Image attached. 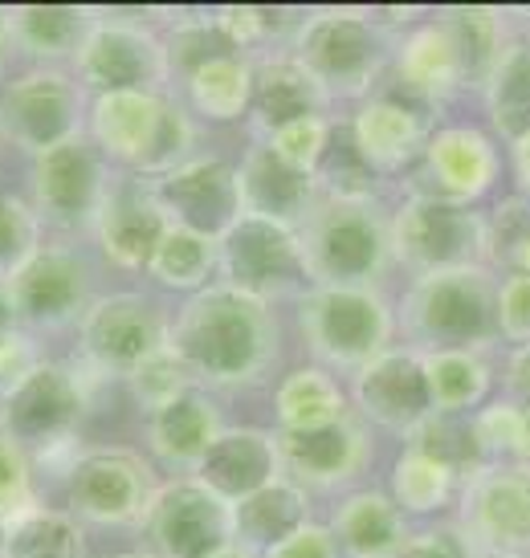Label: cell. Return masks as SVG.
<instances>
[{"label":"cell","mask_w":530,"mask_h":558,"mask_svg":"<svg viewBox=\"0 0 530 558\" xmlns=\"http://www.w3.org/2000/svg\"><path fill=\"white\" fill-rule=\"evenodd\" d=\"M262 558H344V555H339V543H335L330 526L306 522V526L298 530V534H290L286 543H278L274 550H265Z\"/></svg>","instance_id":"obj_51"},{"label":"cell","mask_w":530,"mask_h":558,"mask_svg":"<svg viewBox=\"0 0 530 558\" xmlns=\"http://www.w3.org/2000/svg\"><path fill=\"white\" fill-rule=\"evenodd\" d=\"M208 558H257V555H253V550H245V546L229 543V546H220L217 555H208Z\"/></svg>","instance_id":"obj_57"},{"label":"cell","mask_w":530,"mask_h":558,"mask_svg":"<svg viewBox=\"0 0 530 558\" xmlns=\"http://www.w3.org/2000/svg\"><path fill=\"white\" fill-rule=\"evenodd\" d=\"M147 274H152V281L164 286V290H176V294H188V298L201 294V290H208V286L220 281L217 241L168 225V233L159 236L156 253H152Z\"/></svg>","instance_id":"obj_35"},{"label":"cell","mask_w":530,"mask_h":558,"mask_svg":"<svg viewBox=\"0 0 530 558\" xmlns=\"http://www.w3.org/2000/svg\"><path fill=\"white\" fill-rule=\"evenodd\" d=\"M478 558H515V555H478Z\"/></svg>","instance_id":"obj_60"},{"label":"cell","mask_w":530,"mask_h":558,"mask_svg":"<svg viewBox=\"0 0 530 558\" xmlns=\"http://www.w3.org/2000/svg\"><path fill=\"white\" fill-rule=\"evenodd\" d=\"M16 330H21V318H16L13 290H9V281H0V339H9Z\"/></svg>","instance_id":"obj_54"},{"label":"cell","mask_w":530,"mask_h":558,"mask_svg":"<svg viewBox=\"0 0 530 558\" xmlns=\"http://www.w3.org/2000/svg\"><path fill=\"white\" fill-rule=\"evenodd\" d=\"M172 351L196 388H253L281 355L278 311L217 281L176 311Z\"/></svg>","instance_id":"obj_1"},{"label":"cell","mask_w":530,"mask_h":558,"mask_svg":"<svg viewBox=\"0 0 530 558\" xmlns=\"http://www.w3.org/2000/svg\"><path fill=\"white\" fill-rule=\"evenodd\" d=\"M164 233H168V217H164V208L156 204L152 184L140 180V175L115 171L107 201H103L98 220H94V229H91L98 253H103L115 269L147 274L152 253H156Z\"/></svg>","instance_id":"obj_23"},{"label":"cell","mask_w":530,"mask_h":558,"mask_svg":"<svg viewBox=\"0 0 530 558\" xmlns=\"http://www.w3.org/2000/svg\"><path fill=\"white\" fill-rule=\"evenodd\" d=\"M424 372H429V391H433V408L445 416H473L485 400H490V363L473 351H441V355H424Z\"/></svg>","instance_id":"obj_38"},{"label":"cell","mask_w":530,"mask_h":558,"mask_svg":"<svg viewBox=\"0 0 530 558\" xmlns=\"http://www.w3.org/2000/svg\"><path fill=\"white\" fill-rule=\"evenodd\" d=\"M327 131H330V114H323V119H306V123L286 126V131H278L274 140H265V143H269L281 159H290L294 168L314 171L323 147H327Z\"/></svg>","instance_id":"obj_48"},{"label":"cell","mask_w":530,"mask_h":558,"mask_svg":"<svg viewBox=\"0 0 530 558\" xmlns=\"http://www.w3.org/2000/svg\"><path fill=\"white\" fill-rule=\"evenodd\" d=\"M86 135L110 163L140 180H159L204 151V123L172 90L91 98Z\"/></svg>","instance_id":"obj_2"},{"label":"cell","mask_w":530,"mask_h":558,"mask_svg":"<svg viewBox=\"0 0 530 558\" xmlns=\"http://www.w3.org/2000/svg\"><path fill=\"white\" fill-rule=\"evenodd\" d=\"M469 420H473V436H478V449H482L485 465H494V461H515L522 408H515L510 400H485Z\"/></svg>","instance_id":"obj_46"},{"label":"cell","mask_w":530,"mask_h":558,"mask_svg":"<svg viewBox=\"0 0 530 558\" xmlns=\"http://www.w3.org/2000/svg\"><path fill=\"white\" fill-rule=\"evenodd\" d=\"M74 335H79V359L86 372L127 384L147 359L172 347V318L156 298L115 290V294L94 298Z\"/></svg>","instance_id":"obj_9"},{"label":"cell","mask_w":530,"mask_h":558,"mask_svg":"<svg viewBox=\"0 0 530 558\" xmlns=\"http://www.w3.org/2000/svg\"><path fill=\"white\" fill-rule=\"evenodd\" d=\"M298 248L306 262L311 286L344 290H380L392 274L388 213L368 201H330L318 196L314 208L298 220Z\"/></svg>","instance_id":"obj_5"},{"label":"cell","mask_w":530,"mask_h":558,"mask_svg":"<svg viewBox=\"0 0 530 558\" xmlns=\"http://www.w3.org/2000/svg\"><path fill=\"white\" fill-rule=\"evenodd\" d=\"M502 400L530 412V347H510L502 367Z\"/></svg>","instance_id":"obj_52"},{"label":"cell","mask_w":530,"mask_h":558,"mask_svg":"<svg viewBox=\"0 0 530 558\" xmlns=\"http://www.w3.org/2000/svg\"><path fill=\"white\" fill-rule=\"evenodd\" d=\"M156 192V204L164 208L168 225L188 229L220 241V233L233 225L241 208V187H237V163H225L213 151H201L176 171L147 180Z\"/></svg>","instance_id":"obj_21"},{"label":"cell","mask_w":530,"mask_h":558,"mask_svg":"<svg viewBox=\"0 0 530 558\" xmlns=\"http://www.w3.org/2000/svg\"><path fill=\"white\" fill-rule=\"evenodd\" d=\"M392 262L412 278L485 265V217L478 208L408 192L388 213Z\"/></svg>","instance_id":"obj_10"},{"label":"cell","mask_w":530,"mask_h":558,"mask_svg":"<svg viewBox=\"0 0 530 558\" xmlns=\"http://www.w3.org/2000/svg\"><path fill=\"white\" fill-rule=\"evenodd\" d=\"M485 217V269L530 274V201L506 196Z\"/></svg>","instance_id":"obj_42"},{"label":"cell","mask_w":530,"mask_h":558,"mask_svg":"<svg viewBox=\"0 0 530 558\" xmlns=\"http://www.w3.org/2000/svg\"><path fill=\"white\" fill-rule=\"evenodd\" d=\"M9 290H13L21 330H29L33 339L74 330L82 323V314L91 311V302L98 298L94 294L91 262L70 241H46L29 262L16 269Z\"/></svg>","instance_id":"obj_15"},{"label":"cell","mask_w":530,"mask_h":558,"mask_svg":"<svg viewBox=\"0 0 530 558\" xmlns=\"http://www.w3.org/2000/svg\"><path fill=\"white\" fill-rule=\"evenodd\" d=\"M274 412H278V428H302V424L344 416V412H351V403H347V391L339 388V379L330 372L298 367L274 391Z\"/></svg>","instance_id":"obj_39"},{"label":"cell","mask_w":530,"mask_h":558,"mask_svg":"<svg viewBox=\"0 0 530 558\" xmlns=\"http://www.w3.org/2000/svg\"><path fill=\"white\" fill-rule=\"evenodd\" d=\"M490 135L510 147L530 135V37H510L482 90Z\"/></svg>","instance_id":"obj_32"},{"label":"cell","mask_w":530,"mask_h":558,"mask_svg":"<svg viewBox=\"0 0 530 558\" xmlns=\"http://www.w3.org/2000/svg\"><path fill=\"white\" fill-rule=\"evenodd\" d=\"M502 143L478 123L437 126L424 143L417 168L408 175V192L437 196V201L478 208L502 180Z\"/></svg>","instance_id":"obj_18"},{"label":"cell","mask_w":530,"mask_h":558,"mask_svg":"<svg viewBox=\"0 0 530 558\" xmlns=\"http://www.w3.org/2000/svg\"><path fill=\"white\" fill-rule=\"evenodd\" d=\"M306 522H311V494L298 489L290 477H278L233 506V543L262 558Z\"/></svg>","instance_id":"obj_30"},{"label":"cell","mask_w":530,"mask_h":558,"mask_svg":"<svg viewBox=\"0 0 530 558\" xmlns=\"http://www.w3.org/2000/svg\"><path fill=\"white\" fill-rule=\"evenodd\" d=\"M46 245V225L37 220L25 196L0 187V281H13V274Z\"/></svg>","instance_id":"obj_43"},{"label":"cell","mask_w":530,"mask_h":558,"mask_svg":"<svg viewBox=\"0 0 530 558\" xmlns=\"http://www.w3.org/2000/svg\"><path fill=\"white\" fill-rule=\"evenodd\" d=\"M91 416V379L82 367L41 359L13 391L0 396V433L29 457L79 445V428Z\"/></svg>","instance_id":"obj_8"},{"label":"cell","mask_w":530,"mask_h":558,"mask_svg":"<svg viewBox=\"0 0 530 558\" xmlns=\"http://www.w3.org/2000/svg\"><path fill=\"white\" fill-rule=\"evenodd\" d=\"M388 74L396 78V90L433 110L449 107L457 94H466L461 90V70H457L453 46L437 16H424L421 25H408L396 37Z\"/></svg>","instance_id":"obj_26"},{"label":"cell","mask_w":530,"mask_h":558,"mask_svg":"<svg viewBox=\"0 0 530 558\" xmlns=\"http://www.w3.org/2000/svg\"><path fill=\"white\" fill-rule=\"evenodd\" d=\"M13 58V29H9V9H0V65Z\"/></svg>","instance_id":"obj_56"},{"label":"cell","mask_w":530,"mask_h":558,"mask_svg":"<svg viewBox=\"0 0 530 558\" xmlns=\"http://www.w3.org/2000/svg\"><path fill=\"white\" fill-rule=\"evenodd\" d=\"M91 25L94 9H79V4H25V9H9L13 53L41 65L74 62Z\"/></svg>","instance_id":"obj_31"},{"label":"cell","mask_w":530,"mask_h":558,"mask_svg":"<svg viewBox=\"0 0 530 558\" xmlns=\"http://www.w3.org/2000/svg\"><path fill=\"white\" fill-rule=\"evenodd\" d=\"M37 363H41V347L29 330H16L9 339H0V396L13 391Z\"/></svg>","instance_id":"obj_50"},{"label":"cell","mask_w":530,"mask_h":558,"mask_svg":"<svg viewBox=\"0 0 530 558\" xmlns=\"http://www.w3.org/2000/svg\"><path fill=\"white\" fill-rule=\"evenodd\" d=\"M506 163H510V175H515V196L530 201V135L506 147Z\"/></svg>","instance_id":"obj_53"},{"label":"cell","mask_w":530,"mask_h":558,"mask_svg":"<svg viewBox=\"0 0 530 558\" xmlns=\"http://www.w3.org/2000/svg\"><path fill=\"white\" fill-rule=\"evenodd\" d=\"M192 477H201L217 497L237 506L241 497L265 489L269 481L281 477V452L278 436L265 428H241L225 424V433L213 440V449L201 457V465Z\"/></svg>","instance_id":"obj_25"},{"label":"cell","mask_w":530,"mask_h":558,"mask_svg":"<svg viewBox=\"0 0 530 558\" xmlns=\"http://www.w3.org/2000/svg\"><path fill=\"white\" fill-rule=\"evenodd\" d=\"M330 534L347 558H396L408 543V513L384 489H356L339 501Z\"/></svg>","instance_id":"obj_29"},{"label":"cell","mask_w":530,"mask_h":558,"mask_svg":"<svg viewBox=\"0 0 530 558\" xmlns=\"http://www.w3.org/2000/svg\"><path fill=\"white\" fill-rule=\"evenodd\" d=\"M392 29L380 9H318L306 13L290 58L330 98H372L392 70Z\"/></svg>","instance_id":"obj_4"},{"label":"cell","mask_w":530,"mask_h":558,"mask_svg":"<svg viewBox=\"0 0 530 558\" xmlns=\"http://www.w3.org/2000/svg\"><path fill=\"white\" fill-rule=\"evenodd\" d=\"M498 339L530 347V274H498Z\"/></svg>","instance_id":"obj_47"},{"label":"cell","mask_w":530,"mask_h":558,"mask_svg":"<svg viewBox=\"0 0 530 558\" xmlns=\"http://www.w3.org/2000/svg\"><path fill=\"white\" fill-rule=\"evenodd\" d=\"M237 187H241V208L250 217L278 220V225H290V229H298V220L306 217L314 201H318L314 171L294 168L269 143H250L245 147V156L237 163Z\"/></svg>","instance_id":"obj_24"},{"label":"cell","mask_w":530,"mask_h":558,"mask_svg":"<svg viewBox=\"0 0 530 558\" xmlns=\"http://www.w3.org/2000/svg\"><path fill=\"white\" fill-rule=\"evenodd\" d=\"M351 412L363 424H375L384 433H396L405 440L417 433L424 420L433 416V391H429V372L424 355L412 347H388L380 359L351 375Z\"/></svg>","instance_id":"obj_20"},{"label":"cell","mask_w":530,"mask_h":558,"mask_svg":"<svg viewBox=\"0 0 530 558\" xmlns=\"http://www.w3.org/2000/svg\"><path fill=\"white\" fill-rule=\"evenodd\" d=\"M156 489L152 461L123 445L82 449L62 473L65 510L82 526H140Z\"/></svg>","instance_id":"obj_12"},{"label":"cell","mask_w":530,"mask_h":558,"mask_svg":"<svg viewBox=\"0 0 530 558\" xmlns=\"http://www.w3.org/2000/svg\"><path fill=\"white\" fill-rule=\"evenodd\" d=\"M449 37L457 70H461V90H482L490 70L498 65L502 49L510 46V25L502 9H441L433 13Z\"/></svg>","instance_id":"obj_33"},{"label":"cell","mask_w":530,"mask_h":558,"mask_svg":"<svg viewBox=\"0 0 530 558\" xmlns=\"http://www.w3.org/2000/svg\"><path fill=\"white\" fill-rule=\"evenodd\" d=\"M396 330L421 355L473 351L485 355L498 339V274L485 265L412 278Z\"/></svg>","instance_id":"obj_3"},{"label":"cell","mask_w":530,"mask_h":558,"mask_svg":"<svg viewBox=\"0 0 530 558\" xmlns=\"http://www.w3.org/2000/svg\"><path fill=\"white\" fill-rule=\"evenodd\" d=\"M457 494H461V481L421 452L405 449L392 465L388 497L405 513H441L449 501H457Z\"/></svg>","instance_id":"obj_41"},{"label":"cell","mask_w":530,"mask_h":558,"mask_svg":"<svg viewBox=\"0 0 530 558\" xmlns=\"http://www.w3.org/2000/svg\"><path fill=\"white\" fill-rule=\"evenodd\" d=\"M314 180H318V196H330V201L380 204V187H384V180L375 175V168L359 151L351 123L339 114H330L327 147L314 163Z\"/></svg>","instance_id":"obj_36"},{"label":"cell","mask_w":530,"mask_h":558,"mask_svg":"<svg viewBox=\"0 0 530 558\" xmlns=\"http://www.w3.org/2000/svg\"><path fill=\"white\" fill-rule=\"evenodd\" d=\"M220 286L237 294H250L257 302H281V298H302L311 290L306 262L298 248V233L290 225L265 217H241L220 233L217 241Z\"/></svg>","instance_id":"obj_14"},{"label":"cell","mask_w":530,"mask_h":558,"mask_svg":"<svg viewBox=\"0 0 530 558\" xmlns=\"http://www.w3.org/2000/svg\"><path fill=\"white\" fill-rule=\"evenodd\" d=\"M0 558H4V530H0Z\"/></svg>","instance_id":"obj_59"},{"label":"cell","mask_w":530,"mask_h":558,"mask_svg":"<svg viewBox=\"0 0 530 558\" xmlns=\"http://www.w3.org/2000/svg\"><path fill=\"white\" fill-rule=\"evenodd\" d=\"M147 16L152 13H98L94 9L91 33L82 41L79 58L70 62V74L79 78L86 98L172 90L164 33L152 29Z\"/></svg>","instance_id":"obj_7"},{"label":"cell","mask_w":530,"mask_h":558,"mask_svg":"<svg viewBox=\"0 0 530 558\" xmlns=\"http://www.w3.org/2000/svg\"><path fill=\"white\" fill-rule=\"evenodd\" d=\"M396 558H478V550L466 543V534L453 526H429L408 534L405 550Z\"/></svg>","instance_id":"obj_49"},{"label":"cell","mask_w":530,"mask_h":558,"mask_svg":"<svg viewBox=\"0 0 530 558\" xmlns=\"http://www.w3.org/2000/svg\"><path fill=\"white\" fill-rule=\"evenodd\" d=\"M453 526L478 555L530 558V469L518 461H494L466 477Z\"/></svg>","instance_id":"obj_16"},{"label":"cell","mask_w":530,"mask_h":558,"mask_svg":"<svg viewBox=\"0 0 530 558\" xmlns=\"http://www.w3.org/2000/svg\"><path fill=\"white\" fill-rule=\"evenodd\" d=\"M220 433H225V416L201 388L147 412V449L159 465L176 469V473H196L201 457L213 449Z\"/></svg>","instance_id":"obj_28"},{"label":"cell","mask_w":530,"mask_h":558,"mask_svg":"<svg viewBox=\"0 0 530 558\" xmlns=\"http://www.w3.org/2000/svg\"><path fill=\"white\" fill-rule=\"evenodd\" d=\"M140 526L156 558H208L233 543V506L213 494L201 477L180 473L172 481H159Z\"/></svg>","instance_id":"obj_17"},{"label":"cell","mask_w":530,"mask_h":558,"mask_svg":"<svg viewBox=\"0 0 530 558\" xmlns=\"http://www.w3.org/2000/svg\"><path fill=\"white\" fill-rule=\"evenodd\" d=\"M37 501V469L33 457L16 440L0 433V530H9L16 518H25Z\"/></svg>","instance_id":"obj_44"},{"label":"cell","mask_w":530,"mask_h":558,"mask_svg":"<svg viewBox=\"0 0 530 558\" xmlns=\"http://www.w3.org/2000/svg\"><path fill=\"white\" fill-rule=\"evenodd\" d=\"M4 558H86V526L70 510L33 506L4 530Z\"/></svg>","instance_id":"obj_37"},{"label":"cell","mask_w":530,"mask_h":558,"mask_svg":"<svg viewBox=\"0 0 530 558\" xmlns=\"http://www.w3.org/2000/svg\"><path fill=\"white\" fill-rule=\"evenodd\" d=\"M110 180H115V163L94 147L91 135H79L46 156L29 159L25 201L46 229L82 236L94 229Z\"/></svg>","instance_id":"obj_13"},{"label":"cell","mask_w":530,"mask_h":558,"mask_svg":"<svg viewBox=\"0 0 530 558\" xmlns=\"http://www.w3.org/2000/svg\"><path fill=\"white\" fill-rule=\"evenodd\" d=\"M91 98L70 70L33 65L0 90V135L29 159L86 135Z\"/></svg>","instance_id":"obj_11"},{"label":"cell","mask_w":530,"mask_h":558,"mask_svg":"<svg viewBox=\"0 0 530 558\" xmlns=\"http://www.w3.org/2000/svg\"><path fill=\"white\" fill-rule=\"evenodd\" d=\"M405 449L421 452L429 461H437V465L449 469L457 481L473 477V473L485 465L482 449H478V436H473V420L469 416L433 412L417 433L405 436Z\"/></svg>","instance_id":"obj_40"},{"label":"cell","mask_w":530,"mask_h":558,"mask_svg":"<svg viewBox=\"0 0 530 558\" xmlns=\"http://www.w3.org/2000/svg\"><path fill=\"white\" fill-rule=\"evenodd\" d=\"M298 326L311 359L330 375H356L396 339V314L380 290L311 286L298 298Z\"/></svg>","instance_id":"obj_6"},{"label":"cell","mask_w":530,"mask_h":558,"mask_svg":"<svg viewBox=\"0 0 530 558\" xmlns=\"http://www.w3.org/2000/svg\"><path fill=\"white\" fill-rule=\"evenodd\" d=\"M253 78H257V62L245 53H229V58L204 62L201 70L180 78V90H184L188 110L201 123H233V119L250 114Z\"/></svg>","instance_id":"obj_34"},{"label":"cell","mask_w":530,"mask_h":558,"mask_svg":"<svg viewBox=\"0 0 530 558\" xmlns=\"http://www.w3.org/2000/svg\"><path fill=\"white\" fill-rule=\"evenodd\" d=\"M437 114L441 110L424 107L392 86V90L363 98L347 123H351L363 159L372 163L380 180H388V175H412L424 143L437 131Z\"/></svg>","instance_id":"obj_22"},{"label":"cell","mask_w":530,"mask_h":558,"mask_svg":"<svg viewBox=\"0 0 530 558\" xmlns=\"http://www.w3.org/2000/svg\"><path fill=\"white\" fill-rule=\"evenodd\" d=\"M281 477H290L306 494H330L363 477L372 465V433L356 412L302 424V428H278Z\"/></svg>","instance_id":"obj_19"},{"label":"cell","mask_w":530,"mask_h":558,"mask_svg":"<svg viewBox=\"0 0 530 558\" xmlns=\"http://www.w3.org/2000/svg\"><path fill=\"white\" fill-rule=\"evenodd\" d=\"M515 461L518 465L530 469V412L522 408V424H518V449H515Z\"/></svg>","instance_id":"obj_55"},{"label":"cell","mask_w":530,"mask_h":558,"mask_svg":"<svg viewBox=\"0 0 530 558\" xmlns=\"http://www.w3.org/2000/svg\"><path fill=\"white\" fill-rule=\"evenodd\" d=\"M323 114H330L327 94L298 70L290 53H274V58L257 62L253 102H250V114H245L253 143L274 140L286 126L306 123V119H323Z\"/></svg>","instance_id":"obj_27"},{"label":"cell","mask_w":530,"mask_h":558,"mask_svg":"<svg viewBox=\"0 0 530 558\" xmlns=\"http://www.w3.org/2000/svg\"><path fill=\"white\" fill-rule=\"evenodd\" d=\"M0 151H4V135H0Z\"/></svg>","instance_id":"obj_61"},{"label":"cell","mask_w":530,"mask_h":558,"mask_svg":"<svg viewBox=\"0 0 530 558\" xmlns=\"http://www.w3.org/2000/svg\"><path fill=\"white\" fill-rule=\"evenodd\" d=\"M127 388H131V400L140 403L143 412H156V408H164L168 400L192 391L196 384H192L188 367L180 363V355L168 347V351H159L156 359H147L140 372L127 379Z\"/></svg>","instance_id":"obj_45"},{"label":"cell","mask_w":530,"mask_h":558,"mask_svg":"<svg viewBox=\"0 0 530 558\" xmlns=\"http://www.w3.org/2000/svg\"><path fill=\"white\" fill-rule=\"evenodd\" d=\"M115 558H156L152 550H131V555H115Z\"/></svg>","instance_id":"obj_58"}]
</instances>
